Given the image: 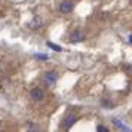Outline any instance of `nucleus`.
<instances>
[{"label": "nucleus", "instance_id": "f257e3e1", "mask_svg": "<svg viewBox=\"0 0 132 132\" xmlns=\"http://www.w3.org/2000/svg\"><path fill=\"white\" fill-rule=\"evenodd\" d=\"M56 80H58L56 71H46L45 76H43V82H45V85H48V86H54L56 83Z\"/></svg>", "mask_w": 132, "mask_h": 132}, {"label": "nucleus", "instance_id": "f03ea898", "mask_svg": "<svg viewBox=\"0 0 132 132\" xmlns=\"http://www.w3.org/2000/svg\"><path fill=\"white\" fill-rule=\"evenodd\" d=\"M76 122H77V117H76L74 114H67V117L64 119V122H62V128H64V129H68V128H71Z\"/></svg>", "mask_w": 132, "mask_h": 132}, {"label": "nucleus", "instance_id": "7ed1b4c3", "mask_svg": "<svg viewBox=\"0 0 132 132\" xmlns=\"http://www.w3.org/2000/svg\"><path fill=\"white\" fill-rule=\"evenodd\" d=\"M30 95H31V98H33L34 101H42L43 96H45V92H43L40 88H34V89H31Z\"/></svg>", "mask_w": 132, "mask_h": 132}, {"label": "nucleus", "instance_id": "20e7f679", "mask_svg": "<svg viewBox=\"0 0 132 132\" xmlns=\"http://www.w3.org/2000/svg\"><path fill=\"white\" fill-rule=\"evenodd\" d=\"M74 9V5H73V2H68V0H65V2H62L60 5V11L62 13H70Z\"/></svg>", "mask_w": 132, "mask_h": 132}, {"label": "nucleus", "instance_id": "39448f33", "mask_svg": "<svg viewBox=\"0 0 132 132\" xmlns=\"http://www.w3.org/2000/svg\"><path fill=\"white\" fill-rule=\"evenodd\" d=\"M83 37H85L83 31L82 30H76V31H73L71 33V36H70V42L71 43H77V42H80V40H83Z\"/></svg>", "mask_w": 132, "mask_h": 132}, {"label": "nucleus", "instance_id": "423d86ee", "mask_svg": "<svg viewBox=\"0 0 132 132\" xmlns=\"http://www.w3.org/2000/svg\"><path fill=\"white\" fill-rule=\"evenodd\" d=\"M101 107L102 108H114V104H113V101H110V100H102Z\"/></svg>", "mask_w": 132, "mask_h": 132}, {"label": "nucleus", "instance_id": "0eeeda50", "mask_svg": "<svg viewBox=\"0 0 132 132\" xmlns=\"http://www.w3.org/2000/svg\"><path fill=\"white\" fill-rule=\"evenodd\" d=\"M40 25H42V21H40V18H37V16H36V18H33V21L30 22L31 28H39Z\"/></svg>", "mask_w": 132, "mask_h": 132}, {"label": "nucleus", "instance_id": "6e6552de", "mask_svg": "<svg viewBox=\"0 0 132 132\" xmlns=\"http://www.w3.org/2000/svg\"><path fill=\"white\" fill-rule=\"evenodd\" d=\"M113 123H114L116 126H119L120 131H131V129H129L128 126H125L123 123H122V122H120V120H117V119H114V120H113Z\"/></svg>", "mask_w": 132, "mask_h": 132}, {"label": "nucleus", "instance_id": "1a4fd4ad", "mask_svg": "<svg viewBox=\"0 0 132 132\" xmlns=\"http://www.w3.org/2000/svg\"><path fill=\"white\" fill-rule=\"evenodd\" d=\"M48 46L51 49H54V51H58V52H61V48L60 46H56V45H55V43H52V42H48Z\"/></svg>", "mask_w": 132, "mask_h": 132}, {"label": "nucleus", "instance_id": "9d476101", "mask_svg": "<svg viewBox=\"0 0 132 132\" xmlns=\"http://www.w3.org/2000/svg\"><path fill=\"white\" fill-rule=\"evenodd\" d=\"M36 58H37V60H40V61H46L49 56H48L46 54H37V55H36Z\"/></svg>", "mask_w": 132, "mask_h": 132}, {"label": "nucleus", "instance_id": "9b49d317", "mask_svg": "<svg viewBox=\"0 0 132 132\" xmlns=\"http://www.w3.org/2000/svg\"><path fill=\"white\" fill-rule=\"evenodd\" d=\"M96 131H98V132H108V129L104 125H98V126H96Z\"/></svg>", "mask_w": 132, "mask_h": 132}, {"label": "nucleus", "instance_id": "f8f14e48", "mask_svg": "<svg viewBox=\"0 0 132 132\" xmlns=\"http://www.w3.org/2000/svg\"><path fill=\"white\" fill-rule=\"evenodd\" d=\"M129 40H131V43H132V36H131V37H129Z\"/></svg>", "mask_w": 132, "mask_h": 132}, {"label": "nucleus", "instance_id": "ddd939ff", "mask_svg": "<svg viewBox=\"0 0 132 132\" xmlns=\"http://www.w3.org/2000/svg\"><path fill=\"white\" fill-rule=\"evenodd\" d=\"M131 3H132V0H131Z\"/></svg>", "mask_w": 132, "mask_h": 132}]
</instances>
